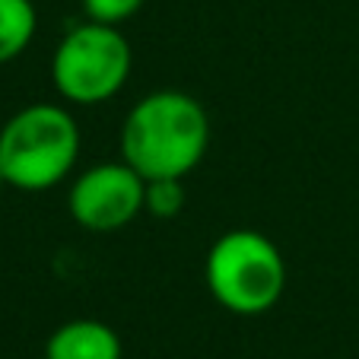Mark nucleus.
Here are the masks:
<instances>
[{"instance_id":"f257e3e1","label":"nucleus","mask_w":359,"mask_h":359,"mask_svg":"<svg viewBox=\"0 0 359 359\" xmlns=\"http://www.w3.org/2000/svg\"><path fill=\"white\" fill-rule=\"evenodd\" d=\"M210 147V118L194 95L156 89L134 102L121 124V159L143 178H184Z\"/></svg>"},{"instance_id":"f03ea898","label":"nucleus","mask_w":359,"mask_h":359,"mask_svg":"<svg viewBox=\"0 0 359 359\" xmlns=\"http://www.w3.org/2000/svg\"><path fill=\"white\" fill-rule=\"evenodd\" d=\"M80 156V124L64 105L32 102L0 128V165L7 184L41 194L61 184Z\"/></svg>"},{"instance_id":"7ed1b4c3","label":"nucleus","mask_w":359,"mask_h":359,"mask_svg":"<svg viewBox=\"0 0 359 359\" xmlns=\"http://www.w3.org/2000/svg\"><path fill=\"white\" fill-rule=\"evenodd\" d=\"M207 290L232 315H264L286 290V261L258 229H229L203 258Z\"/></svg>"},{"instance_id":"20e7f679","label":"nucleus","mask_w":359,"mask_h":359,"mask_svg":"<svg viewBox=\"0 0 359 359\" xmlns=\"http://www.w3.org/2000/svg\"><path fill=\"white\" fill-rule=\"evenodd\" d=\"M134 67L128 35L109 22L86 20L70 26L51 55V80L70 105H99L124 89Z\"/></svg>"},{"instance_id":"39448f33","label":"nucleus","mask_w":359,"mask_h":359,"mask_svg":"<svg viewBox=\"0 0 359 359\" xmlns=\"http://www.w3.org/2000/svg\"><path fill=\"white\" fill-rule=\"evenodd\" d=\"M147 178L124 159L99 163L70 182L67 210L89 232H118L143 213Z\"/></svg>"},{"instance_id":"423d86ee","label":"nucleus","mask_w":359,"mask_h":359,"mask_svg":"<svg viewBox=\"0 0 359 359\" xmlns=\"http://www.w3.org/2000/svg\"><path fill=\"white\" fill-rule=\"evenodd\" d=\"M124 346L111 325L95 318L64 321L45 344V359H121Z\"/></svg>"},{"instance_id":"0eeeda50","label":"nucleus","mask_w":359,"mask_h":359,"mask_svg":"<svg viewBox=\"0 0 359 359\" xmlns=\"http://www.w3.org/2000/svg\"><path fill=\"white\" fill-rule=\"evenodd\" d=\"M39 10L32 0H0V64H10L32 45Z\"/></svg>"},{"instance_id":"6e6552de","label":"nucleus","mask_w":359,"mask_h":359,"mask_svg":"<svg viewBox=\"0 0 359 359\" xmlns=\"http://www.w3.org/2000/svg\"><path fill=\"white\" fill-rule=\"evenodd\" d=\"M184 210L182 178H149L143 188V213L153 219H175Z\"/></svg>"},{"instance_id":"1a4fd4ad","label":"nucleus","mask_w":359,"mask_h":359,"mask_svg":"<svg viewBox=\"0 0 359 359\" xmlns=\"http://www.w3.org/2000/svg\"><path fill=\"white\" fill-rule=\"evenodd\" d=\"M86 20L109 22V26H121L130 16H137L143 10L147 0H80Z\"/></svg>"},{"instance_id":"9d476101","label":"nucleus","mask_w":359,"mask_h":359,"mask_svg":"<svg viewBox=\"0 0 359 359\" xmlns=\"http://www.w3.org/2000/svg\"><path fill=\"white\" fill-rule=\"evenodd\" d=\"M4 184H7V175H4V165H0V188H4Z\"/></svg>"}]
</instances>
